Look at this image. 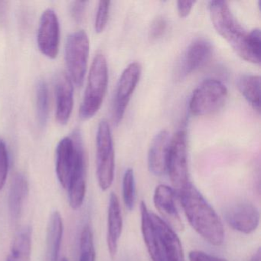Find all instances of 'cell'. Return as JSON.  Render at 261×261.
Returning a JSON list of instances; mask_svg holds the SVG:
<instances>
[{
	"instance_id": "cell-30",
	"label": "cell",
	"mask_w": 261,
	"mask_h": 261,
	"mask_svg": "<svg viewBox=\"0 0 261 261\" xmlns=\"http://www.w3.org/2000/svg\"><path fill=\"white\" fill-rule=\"evenodd\" d=\"M87 4H88L87 1H75L71 4L70 12L76 22H81L83 19Z\"/></svg>"
},
{
	"instance_id": "cell-24",
	"label": "cell",
	"mask_w": 261,
	"mask_h": 261,
	"mask_svg": "<svg viewBox=\"0 0 261 261\" xmlns=\"http://www.w3.org/2000/svg\"><path fill=\"white\" fill-rule=\"evenodd\" d=\"M79 261H95L96 253L94 238L89 226H85L80 238Z\"/></svg>"
},
{
	"instance_id": "cell-21",
	"label": "cell",
	"mask_w": 261,
	"mask_h": 261,
	"mask_svg": "<svg viewBox=\"0 0 261 261\" xmlns=\"http://www.w3.org/2000/svg\"><path fill=\"white\" fill-rule=\"evenodd\" d=\"M237 87L243 97L253 107L255 111L260 110V77L244 74L237 80Z\"/></svg>"
},
{
	"instance_id": "cell-9",
	"label": "cell",
	"mask_w": 261,
	"mask_h": 261,
	"mask_svg": "<svg viewBox=\"0 0 261 261\" xmlns=\"http://www.w3.org/2000/svg\"><path fill=\"white\" fill-rule=\"evenodd\" d=\"M166 172L177 190H179L189 182L186 134L184 130H178L171 139Z\"/></svg>"
},
{
	"instance_id": "cell-27",
	"label": "cell",
	"mask_w": 261,
	"mask_h": 261,
	"mask_svg": "<svg viewBox=\"0 0 261 261\" xmlns=\"http://www.w3.org/2000/svg\"><path fill=\"white\" fill-rule=\"evenodd\" d=\"M9 169V155L7 145L0 137V191L2 190L7 181Z\"/></svg>"
},
{
	"instance_id": "cell-10",
	"label": "cell",
	"mask_w": 261,
	"mask_h": 261,
	"mask_svg": "<svg viewBox=\"0 0 261 261\" xmlns=\"http://www.w3.org/2000/svg\"><path fill=\"white\" fill-rule=\"evenodd\" d=\"M141 74V66L138 62H133L122 73L114 97L113 105V121L120 124L126 112L131 96L138 84Z\"/></svg>"
},
{
	"instance_id": "cell-13",
	"label": "cell",
	"mask_w": 261,
	"mask_h": 261,
	"mask_svg": "<svg viewBox=\"0 0 261 261\" xmlns=\"http://www.w3.org/2000/svg\"><path fill=\"white\" fill-rule=\"evenodd\" d=\"M259 218L257 207L250 202L238 203L225 212V220L228 225L244 234H250L257 229Z\"/></svg>"
},
{
	"instance_id": "cell-4",
	"label": "cell",
	"mask_w": 261,
	"mask_h": 261,
	"mask_svg": "<svg viewBox=\"0 0 261 261\" xmlns=\"http://www.w3.org/2000/svg\"><path fill=\"white\" fill-rule=\"evenodd\" d=\"M108 83V64L105 56L97 54L91 64L88 83L83 100L79 109V117L88 120L94 117L100 110Z\"/></svg>"
},
{
	"instance_id": "cell-14",
	"label": "cell",
	"mask_w": 261,
	"mask_h": 261,
	"mask_svg": "<svg viewBox=\"0 0 261 261\" xmlns=\"http://www.w3.org/2000/svg\"><path fill=\"white\" fill-rule=\"evenodd\" d=\"M153 201L162 219L175 231L183 230L184 225L175 204L173 189L166 185H159L154 192Z\"/></svg>"
},
{
	"instance_id": "cell-3",
	"label": "cell",
	"mask_w": 261,
	"mask_h": 261,
	"mask_svg": "<svg viewBox=\"0 0 261 261\" xmlns=\"http://www.w3.org/2000/svg\"><path fill=\"white\" fill-rule=\"evenodd\" d=\"M209 14L214 28L241 59L256 63L249 46V33L241 27L225 1L209 2Z\"/></svg>"
},
{
	"instance_id": "cell-32",
	"label": "cell",
	"mask_w": 261,
	"mask_h": 261,
	"mask_svg": "<svg viewBox=\"0 0 261 261\" xmlns=\"http://www.w3.org/2000/svg\"><path fill=\"white\" fill-rule=\"evenodd\" d=\"M195 2L193 1H178L177 9L180 17L186 18L190 14Z\"/></svg>"
},
{
	"instance_id": "cell-26",
	"label": "cell",
	"mask_w": 261,
	"mask_h": 261,
	"mask_svg": "<svg viewBox=\"0 0 261 261\" xmlns=\"http://www.w3.org/2000/svg\"><path fill=\"white\" fill-rule=\"evenodd\" d=\"M110 4L111 2L109 1L99 2L97 14H96L95 23H94V27L97 33H102L106 27L108 16H109Z\"/></svg>"
},
{
	"instance_id": "cell-20",
	"label": "cell",
	"mask_w": 261,
	"mask_h": 261,
	"mask_svg": "<svg viewBox=\"0 0 261 261\" xmlns=\"http://www.w3.org/2000/svg\"><path fill=\"white\" fill-rule=\"evenodd\" d=\"M86 163L77 166L68 184V198L70 206L77 210L83 204L86 193Z\"/></svg>"
},
{
	"instance_id": "cell-35",
	"label": "cell",
	"mask_w": 261,
	"mask_h": 261,
	"mask_svg": "<svg viewBox=\"0 0 261 261\" xmlns=\"http://www.w3.org/2000/svg\"><path fill=\"white\" fill-rule=\"evenodd\" d=\"M62 261H68V259H67L66 258H64V259H62Z\"/></svg>"
},
{
	"instance_id": "cell-8",
	"label": "cell",
	"mask_w": 261,
	"mask_h": 261,
	"mask_svg": "<svg viewBox=\"0 0 261 261\" xmlns=\"http://www.w3.org/2000/svg\"><path fill=\"white\" fill-rule=\"evenodd\" d=\"M114 143L109 124L106 120L99 123L97 132V176L99 186L108 190L114 178Z\"/></svg>"
},
{
	"instance_id": "cell-5",
	"label": "cell",
	"mask_w": 261,
	"mask_h": 261,
	"mask_svg": "<svg viewBox=\"0 0 261 261\" xmlns=\"http://www.w3.org/2000/svg\"><path fill=\"white\" fill-rule=\"evenodd\" d=\"M86 162L82 134L76 129L71 137H64L56 149V170L59 182L68 189L71 176L77 166Z\"/></svg>"
},
{
	"instance_id": "cell-16",
	"label": "cell",
	"mask_w": 261,
	"mask_h": 261,
	"mask_svg": "<svg viewBox=\"0 0 261 261\" xmlns=\"http://www.w3.org/2000/svg\"><path fill=\"white\" fill-rule=\"evenodd\" d=\"M170 142L169 133L166 129L159 132L152 140L148 153V166L154 175L160 176L166 172Z\"/></svg>"
},
{
	"instance_id": "cell-33",
	"label": "cell",
	"mask_w": 261,
	"mask_h": 261,
	"mask_svg": "<svg viewBox=\"0 0 261 261\" xmlns=\"http://www.w3.org/2000/svg\"><path fill=\"white\" fill-rule=\"evenodd\" d=\"M6 4L7 2L0 1V19H4V16L6 15Z\"/></svg>"
},
{
	"instance_id": "cell-31",
	"label": "cell",
	"mask_w": 261,
	"mask_h": 261,
	"mask_svg": "<svg viewBox=\"0 0 261 261\" xmlns=\"http://www.w3.org/2000/svg\"><path fill=\"white\" fill-rule=\"evenodd\" d=\"M189 261H227L201 250H192L189 254Z\"/></svg>"
},
{
	"instance_id": "cell-22",
	"label": "cell",
	"mask_w": 261,
	"mask_h": 261,
	"mask_svg": "<svg viewBox=\"0 0 261 261\" xmlns=\"http://www.w3.org/2000/svg\"><path fill=\"white\" fill-rule=\"evenodd\" d=\"M31 228L25 227L15 236L10 254L6 261H30L32 247Z\"/></svg>"
},
{
	"instance_id": "cell-29",
	"label": "cell",
	"mask_w": 261,
	"mask_h": 261,
	"mask_svg": "<svg viewBox=\"0 0 261 261\" xmlns=\"http://www.w3.org/2000/svg\"><path fill=\"white\" fill-rule=\"evenodd\" d=\"M167 27V22L163 16H159L152 22L149 30V37L152 40L159 39L163 36Z\"/></svg>"
},
{
	"instance_id": "cell-2",
	"label": "cell",
	"mask_w": 261,
	"mask_h": 261,
	"mask_svg": "<svg viewBox=\"0 0 261 261\" xmlns=\"http://www.w3.org/2000/svg\"><path fill=\"white\" fill-rule=\"evenodd\" d=\"M141 230L152 261H185L182 245L175 230L160 217L140 204Z\"/></svg>"
},
{
	"instance_id": "cell-28",
	"label": "cell",
	"mask_w": 261,
	"mask_h": 261,
	"mask_svg": "<svg viewBox=\"0 0 261 261\" xmlns=\"http://www.w3.org/2000/svg\"><path fill=\"white\" fill-rule=\"evenodd\" d=\"M249 46L257 65L260 64L261 39L260 30L255 29L249 33Z\"/></svg>"
},
{
	"instance_id": "cell-18",
	"label": "cell",
	"mask_w": 261,
	"mask_h": 261,
	"mask_svg": "<svg viewBox=\"0 0 261 261\" xmlns=\"http://www.w3.org/2000/svg\"><path fill=\"white\" fill-rule=\"evenodd\" d=\"M29 193V184L25 175L16 173L13 177L8 197V207L12 221H16L20 217Z\"/></svg>"
},
{
	"instance_id": "cell-15",
	"label": "cell",
	"mask_w": 261,
	"mask_h": 261,
	"mask_svg": "<svg viewBox=\"0 0 261 261\" xmlns=\"http://www.w3.org/2000/svg\"><path fill=\"white\" fill-rule=\"evenodd\" d=\"M56 92V117L61 125L68 123L74 107V86L72 81L66 73H57L54 79Z\"/></svg>"
},
{
	"instance_id": "cell-12",
	"label": "cell",
	"mask_w": 261,
	"mask_h": 261,
	"mask_svg": "<svg viewBox=\"0 0 261 261\" xmlns=\"http://www.w3.org/2000/svg\"><path fill=\"white\" fill-rule=\"evenodd\" d=\"M212 44L205 39L194 40L181 56L177 68V77L184 79L204 66L212 55Z\"/></svg>"
},
{
	"instance_id": "cell-11",
	"label": "cell",
	"mask_w": 261,
	"mask_h": 261,
	"mask_svg": "<svg viewBox=\"0 0 261 261\" xmlns=\"http://www.w3.org/2000/svg\"><path fill=\"white\" fill-rule=\"evenodd\" d=\"M60 42V27L56 12L47 9L42 13L37 33V43L42 54L49 59L57 57Z\"/></svg>"
},
{
	"instance_id": "cell-25",
	"label": "cell",
	"mask_w": 261,
	"mask_h": 261,
	"mask_svg": "<svg viewBox=\"0 0 261 261\" xmlns=\"http://www.w3.org/2000/svg\"><path fill=\"white\" fill-rule=\"evenodd\" d=\"M123 198L125 206L129 211L134 208L136 199V184L134 170L128 169L123 178Z\"/></svg>"
},
{
	"instance_id": "cell-19",
	"label": "cell",
	"mask_w": 261,
	"mask_h": 261,
	"mask_svg": "<svg viewBox=\"0 0 261 261\" xmlns=\"http://www.w3.org/2000/svg\"><path fill=\"white\" fill-rule=\"evenodd\" d=\"M63 221L61 214L55 211L51 214L47 230L45 261H58L63 236Z\"/></svg>"
},
{
	"instance_id": "cell-7",
	"label": "cell",
	"mask_w": 261,
	"mask_h": 261,
	"mask_svg": "<svg viewBox=\"0 0 261 261\" xmlns=\"http://www.w3.org/2000/svg\"><path fill=\"white\" fill-rule=\"evenodd\" d=\"M90 51L88 35L84 30L71 33L65 44V62L69 77L77 86L83 84Z\"/></svg>"
},
{
	"instance_id": "cell-23",
	"label": "cell",
	"mask_w": 261,
	"mask_h": 261,
	"mask_svg": "<svg viewBox=\"0 0 261 261\" xmlns=\"http://www.w3.org/2000/svg\"><path fill=\"white\" fill-rule=\"evenodd\" d=\"M36 115L41 128H45L49 117V94L45 80H40L36 85Z\"/></svg>"
},
{
	"instance_id": "cell-17",
	"label": "cell",
	"mask_w": 261,
	"mask_h": 261,
	"mask_svg": "<svg viewBox=\"0 0 261 261\" xmlns=\"http://www.w3.org/2000/svg\"><path fill=\"white\" fill-rule=\"evenodd\" d=\"M123 230V218L118 197L114 192L110 195L108 211L107 243L110 255L114 257L118 250V242Z\"/></svg>"
},
{
	"instance_id": "cell-6",
	"label": "cell",
	"mask_w": 261,
	"mask_h": 261,
	"mask_svg": "<svg viewBox=\"0 0 261 261\" xmlns=\"http://www.w3.org/2000/svg\"><path fill=\"white\" fill-rule=\"evenodd\" d=\"M228 94L225 85L218 79L203 81L192 93L189 109L195 116H204L218 111L224 105Z\"/></svg>"
},
{
	"instance_id": "cell-1",
	"label": "cell",
	"mask_w": 261,
	"mask_h": 261,
	"mask_svg": "<svg viewBox=\"0 0 261 261\" xmlns=\"http://www.w3.org/2000/svg\"><path fill=\"white\" fill-rule=\"evenodd\" d=\"M178 192L181 207L192 228L212 245H221L224 240L222 221L201 192L191 182Z\"/></svg>"
},
{
	"instance_id": "cell-34",
	"label": "cell",
	"mask_w": 261,
	"mask_h": 261,
	"mask_svg": "<svg viewBox=\"0 0 261 261\" xmlns=\"http://www.w3.org/2000/svg\"><path fill=\"white\" fill-rule=\"evenodd\" d=\"M250 261H261V251L260 249H258L257 251L253 254Z\"/></svg>"
}]
</instances>
